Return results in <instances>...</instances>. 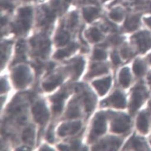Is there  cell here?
I'll return each instance as SVG.
<instances>
[{
	"mask_svg": "<svg viewBox=\"0 0 151 151\" xmlns=\"http://www.w3.org/2000/svg\"><path fill=\"white\" fill-rule=\"evenodd\" d=\"M13 80L14 85L20 88L24 87L31 81L30 71L28 67L19 66L13 72Z\"/></svg>",
	"mask_w": 151,
	"mask_h": 151,
	"instance_id": "cell-1",
	"label": "cell"
},
{
	"mask_svg": "<svg viewBox=\"0 0 151 151\" xmlns=\"http://www.w3.org/2000/svg\"><path fill=\"white\" fill-rule=\"evenodd\" d=\"M32 114L35 121L40 124H44L49 118V112L42 102H37L32 108Z\"/></svg>",
	"mask_w": 151,
	"mask_h": 151,
	"instance_id": "cell-2",
	"label": "cell"
},
{
	"mask_svg": "<svg viewBox=\"0 0 151 151\" xmlns=\"http://www.w3.org/2000/svg\"><path fill=\"white\" fill-rule=\"evenodd\" d=\"M130 119L126 115H121L116 118L111 124L112 132L116 133H122L130 128Z\"/></svg>",
	"mask_w": 151,
	"mask_h": 151,
	"instance_id": "cell-3",
	"label": "cell"
},
{
	"mask_svg": "<svg viewBox=\"0 0 151 151\" xmlns=\"http://www.w3.org/2000/svg\"><path fill=\"white\" fill-rule=\"evenodd\" d=\"M140 52L143 53L151 48V35L147 31L139 32L134 36Z\"/></svg>",
	"mask_w": 151,
	"mask_h": 151,
	"instance_id": "cell-4",
	"label": "cell"
},
{
	"mask_svg": "<svg viewBox=\"0 0 151 151\" xmlns=\"http://www.w3.org/2000/svg\"><path fill=\"white\" fill-rule=\"evenodd\" d=\"M106 130V118L103 114L97 115L94 121L93 125V134L94 136H99L105 133Z\"/></svg>",
	"mask_w": 151,
	"mask_h": 151,
	"instance_id": "cell-5",
	"label": "cell"
},
{
	"mask_svg": "<svg viewBox=\"0 0 151 151\" xmlns=\"http://www.w3.org/2000/svg\"><path fill=\"white\" fill-rule=\"evenodd\" d=\"M108 104L116 108H124L126 106V100L124 96L119 91H115L107 100Z\"/></svg>",
	"mask_w": 151,
	"mask_h": 151,
	"instance_id": "cell-6",
	"label": "cell"
},
{
	"mask_svg": "<svg viewBox=\"0 0 151 151\" xmlns=\"http://www.w3.org/2000/svg\"><path fill=\"white\" fill-rule=\"evenodd\" d=\"M92 84L100 96H104L106 94L111 86V78L108 77L102 80L95 81Z\"/></svg>",
	"mask_w": 151,
	"mask_h": 151,
	"instance_id": "cell-7",
	"label": "cell"
},
{
	"mask_svg": "<svg viewBox=\"0 0 151 151\" xmlns=\"http://www.w3.org/2000/svg\"><path fill=\"white\" fill-rule=\"evenodd\" d=\"M143 94L138 88L135 90L132 94L131 104L130 106V109L132 113L134 112L140 107L143 102Z\"/></svg>",
	"mask_w": 151,
	"mask_h": 151,
	"instance_id": "cell-8",
	"label": "cell"
},
{
	"mask_svg": "<svg viewBox=\"0 0 151 151\" xmlns=\"http://www.w3.org/2000/svg\"><path fill=\"white\" fill-rule=\"evenodd\" d=\"M67 97V94L65 92L58 93L51 99L52 101L54 104L53 110L55 113H60L63 106V100Z\"/></svg>",
	"mask_w": 151,
	"mask_h": 151,
	"instance_id": "cell-9",
	"label": "cell"
},
{
	"mask_svg": "<svg viewBox=\"0 0 151 151\" xmlns=\"http://www.w3.org/2000/svg\"><path fill=\"white\" fill-rule=\"evenodd\" d=\"M63 79L60 76H55L52 78H50L47 81L44 82L42 84L44 89L47 91H51L54 90L56 87L61 84Z\"/></svg>",
	"mask_w": 151,
	"mask_h": 151,
	"instance_id": "cell-10",
	"label": "cell"
},
{
	"mask_svg": "<svg viewBox=\"0 0 151 151\" xmlns=\"http://www.w3.org/2000/svg\"><path fill=\"white\" fill-rule=\"evenodd\" d=\"M110 145V150H116L120 146V145L121 144V141L116 138V137H110V139H109V142L108 141H103L101 142V145H100L98 146L97 147H96L97 150H99V149H102L103 150L107 149V145Z\"/></svg>",
	"mask_w": 151,
	"mask_h": 151,
	"instance_id": "cell-11",
	"label": "cell"
},
{
	"mask_svg": "<svg viewBox=\"0 0 151 151\" xmlns=\"http://www.w3.org/2000/svg\"><path fill=\"white\" fill-rule=\"evenodd\" d=\"M131 81V75L129 68H123L119 73V82L125 88L129 86Z\"/></svg>",
	"mask_w": 151,
	"mask_h": 151,
	"instance_id": "cell-12",
	"label": "cell"
},
{
	"mask_svg": "<svg viewBox=\"0 0 151 151\" xmlns=\"http://www.w3.org/2000/svg\"><path fill=\"white\" fill-rule=\"evenodd\" d=\"M35 132L33 127H29L25 129L22 134V140L28 145H32L34 143Z\"/></svg>",
	"mask_w": 151,
	"mask_h": 151,
	"instance_id": "cell-13",
	"label": "cell"
},
{
	"mask_svg": "<svg viewBox=\"0 0 151 151\" xmlns=\"http://www.w3.org/2000/svg\"><path fill=\"white\" fill-rule=\"evenodd\" d=\"M138 129L143 133H146L148 130V121L144 114H141L137 120Z\"/></svg>",
	"mask_w": 151,
	"mask_h": 151,
	"instance_id": "cell-14",
	"label": "cell"
},
{
	"mask_svg": "<svg viewBox=\"0 0 151 151\" xmlns=\"http://www.w3.org/2000/svg\"><path fill=\"white\" fill-rule=\"evenodd\" d=\"M108 71V68L105 65H93L88 75L89 77H93L94 76H97V75L107 73Z\"/></svg>",
	"mask_w": 151,
	"mask_h": 151,
	"instance_id": "cell-15",
	"label": "cell"
},
{
	"mask_svg": "<svg viewBox=\"0 0 151 151\" xmlns=\"http://www.w3.org/2000/svg\"><path fill=\"white\" fill-rule=\"evenodd\" d=\"M139 23V16H134L127 19L125 22V27L128 31H132L136 29Z\"/></svg>",
	"mask_w": 151,
	"mask_h": 151,
	"instance_id": "cell-16",
	"label": "cell"
},
{
	"mask_svg": "<svg viewBox=\"0 0 151 151\" xmlns=\"http://www.w3.org/2000/svg\"><path fill=\"white\" fill-rule=\"evenodd\" d=\"M75 48H76V45L75 44H71L67 48L58 50V51L55 53L53 57L56 59H62L65 57L69 56L70 54L75 49Z\"/></svg>",
	"mask_w": 151,
	"mask_h": 151,
	"instance_id": "cell-17",
	"label": "cell"
},
{
	"mask_svg": "<svg viewBox=\"0 0 151 151\" xmlns=\"http://www.w3.org/2000/svg\"><path fill=\"white\" fill-rule=\"evenodd\" d=\"M98 14V10L96 8H87L83 10V14L85 19L88 22L93 21Z\"/></svg>",
	"mask_w": 151,
	"mask_h": 151,
	"instance_id": "cell-18",
	"label": "cell"
},
{
	"mask_svg": "<svg viewBox=\"0 0 151 151\" xmlns=\"http://www.w3.org/2000/svg\"><path fill=\"white\" fill-rule=\"evenodd\" d=\"M84 67V61L82 59H78L77 62L74 63L73 65V70L75 72V78L79 77L82 72L83 71Z\"/></svg>",
	"mask_w": 151,
	"mask_h": 151,
	"instance_id": "cell-19",
	"label": "cell"
},
{
	"mask_svg": "<svg viewBox=\"0 0 151 151\" xmlns=\"http://www.w3.org/2000/svg\"><path fill=\"white\" fill-rule=\"evenodd\" d=\"M133 71L134 73L137 75V76H142V75L144 73L145 67L140 60H136L134 64H133Z\"/></svg>",
	"mask_w": 151,
	"mask_h": 151,
	"instance_id": "cell-20",
	"label": "cell"
},
{
	"mask_svg": "<svg viewBox=\"0 0 151 151\" xmlns=\"http://www.w3.org/2000/svg\"><path fill=\"white\" fill-rule=\"evenodd\" d=\"M69 39V35L66 32L60 33L56 37V43L58 46H63L67 44Z\"/></svg>",
	"mask_w": 151,
	"mask_h": 151,
	"instance_id": "cell-21",
	"label": "cell"
},
{
	"mask_svg": "<svg viewBox=\"0 0 151 151\" xmlns=\"http://www.w3.org/2000/svg\"><path fill=\"white\" fill-rule=\"evenodd\" d=\"M71 124H63L58 129V134L60 137L66 136L68 134H70Z\"/></svg>",
	"mask_w": 151,
	"mask_h": 151,
	"instance_id": "cell-22",
	"label": "cell"
},
{
	"mask_svg": "<svg viewBox=\"0 0 151 151\" xmlns=\"http://www.w3.org/2000/svg\"><path fill=\"white\" fill-rule=\"evenodd\" d=\"M67 118L72 119L77 118L80 116V111L77 106L70 107L66 112Z\"/></svg>",
	"mask_w": 151,
	"mask_h": 151,
	"instance_id": "cell-23",
	"label": "cell"
},
{
	"mask_svg": "<svg viewBox=\"0 0 151 151\" xmlns=\"http://www.w3.org/2000/svg\"><path fill=\"white\" fill-rule=\"evenodd\" d=\"M107 57L106 53L102 50L99 49H96L94 53H93V58L96 60H105Z\"/></svg>",
	"mask_w": 151,
	"mask_h": 151,
	"instance_id": "cell-24",
	"label": "cell"
},
{
	"mask_svg": "<svg viewBox=\"0 0 151 151\" xmlns=\"http://www.w3.org/2000/svg\"><path fill=\"white\" fill-rule=\"evenodd\" d=\"M89 36L90 40L93 42H97L101 38V34H100L99 30L96 28H92L90 30L89 32Z\"/></svg>",
	"mask_w": 151,
	"mask_h": 151,
	"instance_id": "cell-25",
	"label": "cell"
},
{
	"mask_svg": "<svg viewBox=\"0 0 151 151\" xmlns=\"http://www.w3.org/2000/svg\"><path fill=\"white\" fill-rule=\"evenodd\" d=\"M110 17L115 21H121L123 17V14L121 11L114 10L110 13Z\"/></svg>",
	"mask_w": 151,
	"mask_h": 151,
	"instance_id": "cell-26",
	"label": "cell"
},
{
	"mask_svg": "<svg viewBox=\"0 0 151 151\" xmlns=\"http://www.w3.org/2000/svg\"><path fill=\"white\" fill-rule=\"evenodd\" d=\"M81 127V122L80 121H76L71 123V132L70 134H74L77 133Z\"/></svg>",
	"mask_w": 151,
	"mask_h": 151,
	"instance_id": "cell-27",
	"label": "cell"
},
{
	"mask_svg": "<svg viewBox=\"0 0 151 151\" xmlns=\"http://www.w3.org/2000/svg\"><path fill=\"white\" fill-rule=\"evenodd\" d=\"M133 147L137 150H141L143 149V142L138 138L133 140Z\"/></svg>",
	"mask_w": 151,
	"mask_h": 151,
	"instance_id": "cell-28",
	"label": "cell"
},
{
	"mask_svg": "<svg viewBox=\"0 0 151 151\" xmlns=\"http://www.w3.org/2000/svg\"><path fill=\"white\" fill-rule=\"evenodd\" d=\"M111 57L112 62H113V63L115 65H119L121 63V60H120L119 57V56H118V55L117 54L116 52H113L112 53Z\"/></svg>",
	"mask_w": 151,
	"mask_h": 151,
	"instance_id": "cell-29",
	"label": "cell"
},
{
	"mask_svg": "<svg viewBox=\"0 0 151 151\" xmlns=\"http://www.w3.org/2000/svg\"><path fill=\"white\" fill-rule=\"evenodd\" d=\"M9 89L8 83L4 78L1 80V93H4Z\"/></svg>",
	"mask_w": 151,
	"mask_h": 151,
	"instance_id": "cell-30",
	"label": "cell"
},
{
	"mask_svg": "<svg viewBox=\"0 0 151 151\" xmlns=\"http://www.w3.org/2000/svg\"><path fill=\"white\" fill-rule=\"evenodd\" d=\"M121 55L123 58L124 59H127L128 58L130 55H131V52H130V50L129 48H124L121 51Z\"/></svg>",
	"mask_w": 151,
	"mask_h": 151,
	"instance_id": "cell-31",
	"label": "cell"
},
{
	"mask_svg": "<svg viewBox=\"0 0 151 151\" xmlns=\"http://www.w3.org/2000/svg\"><path fill=\"white\" fill-rule=\"evenodd\" d=\"M47 139L48 142L50 143H53L54 141V137H53V134L52 132V127L49 129L48 132L47 133Z\"/></svg>",
	"mask_w": 151,
	"mask_h": 151,
	"instance_id": "cell-32",
	"label": "cell"
},
{
	"mask_svg": "<svg viewBox=\"0 0 151 151\" xmlns=\"http://www.w3.org/2000/svg\"><path fill=\"white\" fill-rule=\"evenodd\" d=\"M78 21V16L75 13H72L71 17V26L73 27Z\"/></svg>",
	"mask_w": 151,
	"mask_h": 151,
	"instance_id": "cell-33",
	"label": "cell"
},
{
	"mask_svg": "<svg viewBox=\"0 0 151 151\" xmlns=\"http://www.w3.org/2000/svg\"><path fill=\"white\" fill-rule=\"evenodd\" d=\"M80 142H78V141H75L73 143H72V149H73V150H77L80 147Z\"/></svg>",
	"mask_w": 151,
	"mask_h": 151,
	"instance_id": "cell-34",
	"label": "cell"
},
{
	"mask_svg": "<svg viewBox=\"0 0 151 151\" xmlns=\"http://www.w3.org/2000/svg\"><path fill=\"white\" fill-rule=\"evenodd\" d=\"M112 41L114 44H118L121 41V38L118 37H115L112 38Z\"/></svg>",
	"mask_w": 151,
	"mask_h": 151,
	"instance_id": "cell-35",
	"label": "cell"
},
{
	"mask_svg": "<svg viewBox=\"0 0 151 151\" xmlns=\"http://www.w3.org/2000/svg\"><path fill=\"white\" fill-rule=\"evenodd\" d=\"M58 148L61 150H68V149H69L68 147L64 145H59L58 146Z\"/></svg>",
	"mask_w": 151,
	"mask_h": 151,
	"instance_id": "cell-36",
	"label": "cell"
},
{
	"mask_svg": "<svg viewBox=\"0 0 151 151\" xmlns=\"http://www.w3.org/2000/svg\"><path fill=\"white\" fill-rule=\"evenodd\" d=\"M145 23L148 25V26L151 28V17L145 18L144 19Z\"/></svg>",
	"mask_w": 151,
	"mask_h": 151,
	"instance_id": "cell-37",
	"label": "cell"
},
{
	"mask_svg": "<svg viewBox=\"0 0 151 151\" xmlns=\"http://www.w3.org/2000/svg\"><path fill=\"white\" fill-rule=\"evenodd\" d=\"M41 150H53L52 149L47 147V146H44L42 148H41Z\"/></svg>",
	"mask_w": 151,
	"mask_h": 151,
	"instance_id": "cell-38",
	"label": "cell"
},
{
	"mask_svg": "<svg viewBox=\"0 0 151 151\" xmlns=\"http://www.w3.org/2000/svg\"><path fill=\"white\" fill-rule=\"evenodd\" d=\"M52 4L54 5L55 6H58L59 3V0H52Z\"/></svg>",
	"mask_w": 151,
	"mask_h": 151,
	"instance_id": "cell-39",
	"label": "cell"
},
{
	"mask_svg": "<svg viewBox=\"0 0 151 151\" xmlns=\"http://www.w3.org/2000/svg\"><path fill=\"white\" fill-rule=\"evenodd\" d=\"M6 23V19L4 18H1V25H4Z\"/></svg>",
	"mask_w": 151,
	"mask_h": 151,
	"instance_id": "cell-40",
	"label": "cell"
},
{
	"mask_svg": "<svg viewBox=\"0 0 151 151\" xmlns=\"http://www.w3.org/2000/svg\"><path fill=\"white\" fill-rule=\"evenodd\" d=\"M148 81H149V84L151 87V75H150V76L148 77Z\"/></svg>",
	"mask_w": 151,
	"mask_h": 151,
	"instance_id": "cell-41",
	"label": "cell"
},
{
	"mask_svg": "<svg viewBox=\"0 0 151 151\" xmlns=\"http://www.w3.org/2000/svg\"><path fill=\"white\" fill-rule=\"evenodd\" d=\"M150 62H151V56H150Z\"/></svg>",
	"mask_w": 151,
	"mask_h": 151,
	"instance_id": "cell-42",
	"label": "cell"
},
{
	"mask_svg": "<svg viewBox=\"0 0 151 151\" xmlns=\"http://www.w3.org/2000/svg\"><path fill=\"white\" fill-rule=\"evenodd\" d=\"M150 12H151V5H150Z\"/></svg>",
	"mask_w": 151,
	"mask_h": 151,
	"instance_id": "cell-43",
	"label": "cell"
},
{
	"mask_svg": "<svg viewBox=\"0 0 151 151\" xmlns=\"http://www.w3.org/2000/svg\"><path fill=\"white\" fill-rule=\"evenodd\" d=\"M150 143H151V141H150Z\"/></svg>",
	"mask_w": 151,
	"mask_h": 151,
	"instance_id": "cell-44",
	"label": "cell"
}]
</instances>
